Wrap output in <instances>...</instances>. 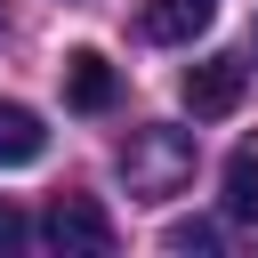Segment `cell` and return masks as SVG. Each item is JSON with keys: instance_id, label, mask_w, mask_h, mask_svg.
I'll list each match as a JSON object with an SVG mask.
<instances>
[{"instance_id": "11", "label": "cell", "mask_w": 258, "mask_h": 258, "mask_svg": "<svg viewBox=\"0 0 258 258\" xmlns=\"http://www.w3.org/2000/svg\"><path fill=\"white\" fill-rule=\"evenodd\" d=\"M250 48H258V32H250Z\"/></svg>"}, {"instance_id": "8", "label": "cell", "mask_w": 258, "mask_h": 258, "mask_svg": "<svg viewBox=\"0 0 258 258\" xmlns=\"http://www.w3.org/2000/svg\"><path fill=\"white\" fill-rule=\"evenodd\" d=\"M161 242H169V250H185V258H210V250H218V226H210V218H177Z\"/></svg>"}, {"instance_id": "3", "label": "cell", "mask_w": 258, "mask_h": 258, "mask_svg": "<svg viewBox=\"0 0 258 258\" xmlns=\"http://www.w3.org/2000/svg\"><path fill=\"white\" fill-rule=\"evenodd\" d=\"M242 89H250V64H242V56H202V64H185V113H194V121H226V113L242 105Z\"/></svg>"}, {"instance_id": "10", "label": "cell", "mask_w": 258, "mask_h": 258, "mask_svg": "<svg viewBox=\"0 0 258 258\" xmlns=\"http://www.w3.org/2000/svg\"><path fill=\"white\" fill-rule=\"evenodd\" d=\"M0 32H8V16H0Z\"/></svg>"}, {"instance_id": "7", "label": "cell", "mask_w": 258, "mask_h": 258, "mask_svg": "<svg viewBox=\"0 0 258 258\" xmlns=\"http://www.w3.org/2000/svg\"><path fill=\"white\" fill-rule=\"evenodd\" d=\"M226 218L234 226H258V137L226 153Z\"/></svg>"}, {"instance_id": "1", "label": "cell", "mask_w": 258, "mask_h": 258, "mask_svg": "<svg viewBox=\"0 0 258 258\" xmlns=\"http://www.w3.org/2000/svg\"><path fill=\"white\" fill-rule=\"evenodd\" d=\"M121 177H129V194H145V202L177 194V185L194 177V137H185V129H129V137H121Z\"/></svg>"}, {"instance_id": "6", "label": "cell", "mask_w": 258, "mask_h": 258, "mask_svg": "<svg viewBox=\"0 0 258 258\" xmlns=\"http://www.w3.org/2000/svg\"><path fill=\"white\" fill-rule=\"evenodd\" d=\"M40 153H48L40 113H32V105H0V169H24V161H40Z\"/></svg>"}, {"instance_id": "5", "label": "cell", "mask_w": 258, "mask_h": 258, "mask_svg": "<svg viewBox=\"0 0 258 258\" xmlns=\"http://www.w3.org/2000/svg\"><path fill=\"white\" fill-rule=\"evenodd\" d=\"M113 89H121V81H113V64H105L97 48H73V56H64V105H73V113H105Z\"/></svg>"}, {"instance_id": "9", "label": "cell", "mask_w": 258, "mask_h": 258, "mask_svg": "<svg viewBox=\"0 0 258 258\" xmlns=\"http://www.w3.org/2000/svg\"><path fill=\"white\" fill-rule=\"evenodd\" d=\"M24 234H32V226H24V210H16V202H0V250H24Z\"/></svg>"}, {"instance_id": "4", "label": "cell", "mask_w": 258, "mask_h": 258, "mask_svg": "<svg viewBox=\"0 0 258 258\" xmlns=\"http://www.w3.org/2000/svg\"><path fill=\"white\" fill-rule=\"evenodd\" d=\"M210 16H218V0H145L137 32H145V40H161V48H185L194 32H210Z\"/></svg>"}, {"instance_id": "2", "label": "cell", "mask_w": 258, "mask_h": 258, "mask_svg": "<svg viewBox=\"0 0 258 258\" xmlns=\"http://www.w3.org/2000/svg\"><path fill=\"white\" fill-rule=\"evenodd\" d=\"M40 234H48V250H64V258H113V242H121L97 194H56Z\"/></svg>"}]
</instances>
